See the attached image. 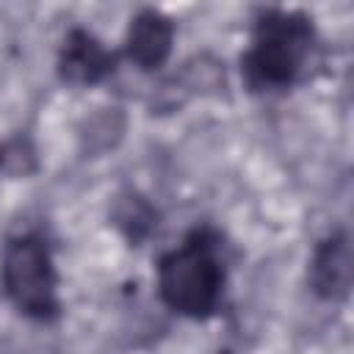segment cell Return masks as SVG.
Instances as JSON below:
<instances>
[{"instance_id":"obj_7","label":"cell","mask_w":354,"mask_h":354,"mask_svg":"<svg viewBox=\"0 0 354 354\" xmlns=\"http://www.w3.org/2000/svg\"><path fill=\"white\" fill-rule=\"evenodd\" d=\"M158 221L160 213L149 202V196H144L136 188H124L122 194H116L111 207V224L122 232V238L130 246H141L158 230Z\"/></svg>"},{"instance_id":"obj_8","label":"cell","mask_w":354,"mask_h":354,"mask_svg":"<svg viewBox=\"0 0 354 354\" xmlns=\"http://www.w3.org/2000/svg\"><path fill=\"white\" fill-rule=\"evenodd\" d=\"M36 169V149L25 136L0 141V174H30Z\"/></svg>"},{"instance_id":"obj_2","label":"cell","mask_w":354,"mask_h":354,"mask_svg":"<svg viewBox=\"0 0 354 354\" xmlns=\"http://www.w3.org/2000/svg\"><path fill=\"white\" fill-rule=\"evenodd\" d=\"M155 296L166 313L191 324L218 318L232 277L230 238L213 221H194L177 243L158 252Z\"/></svg>"},{"instance_id":"obj_1","label":"cell","mask_w":354,"mask_h":354,"mask_svg":"<svg viewBox=\"0 0 354 354\" xmlns=\"http://www.w3.org/2000/svg\"><path fill=\"white\" fill-rule=\"evenodd\" d=\"M321 58L324 36L307 8L260 6L238 55L241 86L252 97H285L313 77Z\"/></svg>"},{"instance_id":"obj_4","label":"cell","mask_w":354,"mask_h":354,"mask_svg":"<svg viewBox=\"0 0 354 354\" xmlns=\"http://www.w3.org/2000/svg\"><path fill=\"white\" fill-rule=\"evenodd\" d=\"M119 66H122L119 50L108 47V41L86 25H69L64 30L53 61L58 83L75 91L105 86L108 80L116 77Z\"/></svg>"},{"instance_id":"obj_6","label":"cell","mask_w":354,"mask_h":354,"mask_svg":"<svg viewBox=\"0 0 354 354\" xmlns=\"http://www.w3.org/2000/svg\"><path fill=\"white\" fill-rule=\"evenodd\" d=\"M174 44H177V22H174V17L166 14L163 8L144 6L127 19L119 55L136 72L158 75L171 61Z\"/></svg>"},{"instance_id":"obj_5","label":"cell","mask_w":354,"mask_h":354,"mask_svg":"<svg viewBox=\"0 0 354 354\" xmlns=\"http://www.w3.org/2000/svg\"><path fill=\"white\" fill-rule=\"evenodd\" d=\"M354 252L348 227L326 230L307 254L304 285L324 304H343L351 296Z\"/></svg>"},{"instance_id":"obj_3","label":"cell","mask_w":354,"mask_h":354,"mask_svg":"<svg viewBox=\"0 0 354 354\" xmlns=\"http://www.w3.org/2000/svg\"><path fill=\"white\" fill-rule=\"evenodd\" d=\"M0 293L19 318L36 326H55L64 318L55 241L44 227L6 235L0 246Z\"/></svg>"}]
</instances>
